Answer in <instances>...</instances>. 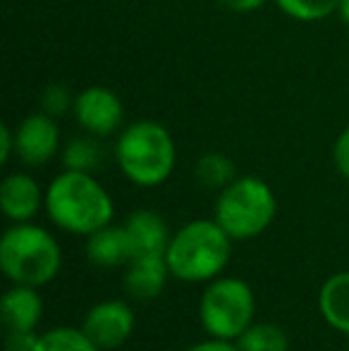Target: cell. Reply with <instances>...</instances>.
Returning a JSON list of instances; mask_svg holds the SVG:
<instances>
[{"instance_id":"14","label":"cell","mask_w":349,"mask_h":351,"mask_svg":"<svg viewBox=\"0 0 349 351\" xmlns=\"http://www.w3.org/2000/svg\"><path fill=\"white\" fill-rule=\"evenodd\" d=\"M125 227L134 241L136 256L141 254H165L170 244V230L156 210H134L127 215Z\"/></svg>"},{"instance_id":"7","label":"cell","mask_w":349,"mask_h":351,"mask_svg":"<svg viewBox=\"0 0 349 351\" xmlns=\"http://www.w3.org/2000/svg\"><path fill=\"white\" fill-rule=\"evenodd\" d=\"M77 125L86 134L96 139L115 134L125 122V106L120 96L108 86H88L84 91L77 93L75 108H72Z\"/></svg>"},{"instance_id":"3","label":"cell","mask_w":349,"mask_h":351,"mask_svg":"<svg viewBox=\"0 0 349 351\" xmlns=\"http://www.w3.org/2000/svg\"><path fill=\"white\" fill-rule=\"evenodd\" d=\"M115 160L132 184L154 189L175 172L177 146L168 127L154 120H136L117 136Z\"/></svg>"},{"instance_id":"16","label":"cell","mask_w":349,"mask_h":351,"mask_svg":"<svg viewBox=\"0 0 349 351\" xmlns=\"http://www.w3.org/2000/svg\"><path fill=\"white\" fill-rule=\"evenodd\" d=\"M194 172H196V182L204 189H218V191H223L237 177L234 162L228 156H223V153H204L196 160Z\"/></svg>"},{"instance_id":"12","label":"cell","mask_w":349,"mask_h":351,"mask_svg":"<svg viewBox=\"0 0 349 351\" xmlns=\"http://www.w3.org/2000/svg\"><path fill=\"white\" fill-rule=\"evenodd\" d=\"M86 258L98 268H127L136 256L134 241L125 225H106L86 237Z\"/></svg>"},{"instance_id":"9","label":"cell","mask_w":349,"mask_h":351,"mask_svg":"<svg viewBox=\"0 0 349 351\" xmlns=\"http://www.w3.org/2000/svg\"><path fill=\"white\" fill-rule=\"evenodd\" d=\"M60 151V127L48 112H32L14 127V156L29 167H43Z\"/></svg>"},{"instance_id":"6","label":"cell","mask_w":349,"mask_h":351,"mask_svg":"<svg viewBox=\"0 0 349 351\" xmlns=\"http://www.w3.org/2000/svg\"><path fill=\"white\" fill-rule=\"evenodd\" d=\"M256 296L242 278H215L199 301V320L208 337L237 342L254 325Z\"/></svg>"},{"instance_id":"15","label":"cell","mask_w":349,"mask_h":351,"mask_svg":"<svg viewBox=\"0 0 349 351\" xmlns=\"http://www.w3.org/2000/svg\"><path fill=\"white\" fill-rule=\"evenodd\" d=\"M318 313L337 332L349 337V270L330 275L318 291Z\"/></svg>"},{"instance_id":"23","label":"cell","mask_w":349,"mask_h":351,"mask_svg":"<svg viewBox=\"0 0 349 351\" xmlns=\"http://www.w3.org/2000/svg\"><path fill=\"white\" fill-rule=\"evenodd\" d=\"M184 351H242L237 342H230V339H215L208 337L204 342H196L191 347H186Z\"/></svg>"},{"instance_id":"1","label":"cell","mask_w":349,"mask_h":351,"mask_svg":"<svg viewBox=\"0 0 349 351\" xmlns=\"http://www.w3.org/2000/svg\"><path fill=\"white\" fill-rule=\"evenodd\" d=\"M46 215L58 230L88 237L110 225L115 204L93 172L62 170L46 186Z\"/></svg>"},{"instance_id":"11","label":"cell","mask_w":349,"mask_h":351,"mask_svg":"<svg viewBox=\"0 0 349 351\" xmlns=\"http://www.w3.org/2000/svg\"><path fill=\"white\" fill-rule=\"evenodd\" d=\"M165 254H141L125 268V291L136 301H154L163 294L170 278Z\"/></svg>"},{"instance_id":"21","label":"cell","mask_w":349,"mask_h":351,"mask_svg":"<svg viewBox=\"0 0 349 351\" xmlns=\"http://www.w3.org/2000/svg\"><path fill=\"white\" fill-rule=\"evenodd\" d=\"M75 93L65 86V84H48L41 93V110L53 117H60L75 108Z\"/></svg>"},{"instance_id":"2","label":"cell","mask_w":349,"mask_h":351,"mask_svg":"<svg viewBox=\"0 0 349 351\" xmlns=\"http://www.w3.org/2000/svg\"><path fill=\"white\" fill-rule=\"evenodd\" d=\"M232 256V239L215 220H191L170 237L165 261L175 280L201 285L223 275Z\"/></svg>"},{"instance_id":"10","label":"cell","mask_w":349,"mask_h":351,"mask_svg":"<svg viewBox=\"0 0 349 351\" xmlns=\"http://www.w3.org/2000/svg\"><path fill=\"white\" fill-rule=\"evenodd\" d=\"M0 208L12 222H32L46 210V189L27 172H10L0 184Z\"/></svg>"},{"instance_id":"19","label":"cell","mask_w":349,"mask_h":351,"mask_svg":"<svg viewBox=\"0 0 349 351\" xmlns=\"http://www.w3.org/2000/svg\"><path fill=\"white\" fill-rule=\"evenodd\" d=\"M101 162H103V151L98 146L96 136L91 134L72 139L62 148V165H65V170L93 172L96 167H101Z\"/></svg>"},{"instance_id":"5","label":"cell","mask_w":349,"mask_h":351,"mask_svg":"<svg viewBox=\"0 0 349 351\" xmlns=\"http://www.w3.org/2000/svg\"><path fill=\"white\" fill-rule=\"evenodd\" d=\"M275 213L278 199L268 182L256 175H244L234 177L218 194L213 220L232 241H244L263 234L275 220Z\"/></svg>"},{"instance_id":"26","label":"cell","mask_w":349,"mask_h":351,"mask_svg":"<svg viewBox=\"0 0 349 351\" xmlns=\"http://www.w3.org/2000/svg\"><path fill=\"white\" fill-rule=\"evenodd\" d=\"M337 14H340L342 24L349 27V0H340V8H337Z\"/></svg>"},{"instance_id":"18","label":"cell","mask_w":349,"mask_h":351,"mask_svg":"<svg viewBox=\"0 0 349 351\" xmlns=\"http://www.w3.org/2000/svg\"><path fill=\"white\" fill-rule=\"evenodd\" d=\"M237 344L242 351H289L287 332L273 323H254Z\"/></svg>"},{"instance_id":"4","label":"cell","mask_w":349,"mask_h":351,"mask_svg":"<svg viewBox=\"0 0 349 351\" xmlns=\"http://www.w3.org/2000/svg\"><path fill=\"white\" fill-rule=\"evenodd\" d=\"M62 249L58 239L34 222H14L0 239V268L12 285L41 287L58 278Z\"/></svg>"},{"instance_id":"25","label":"cell","mask_w":349,"mask_h":351,"mask_svg":"<svg viewBox=\"0 0 349 351\" xmlns=\"http://www.w3.org/2000/svg\"><path fill=\"white\" fill-rule=\"evenodd\" d=\"M218 3L230 12H254V10H261L268 0H218Z\"/></svg>"},{"instance_id":"17","label":"cell","mask_w":349,"mask_h":351,"mask_svg":"<svg viewBox=\"0 0 349 351\" xmlns=\"http://www.w3.org/2000/svg\"><path fill=\"white\" fill-rule=\"evenodd\" d=\"M32 351H101L82 328H53L38 335Z\"/></svg>"},{"instance_id":"22","label":"cell","mask_w":349,"mask_h":351,"mask_svg":"<svg viewBox=\"0 0 349 351\" xmlns=\"http://www.w3.org/2000/svg\"><path fill=\"white\" fill-rule=\"evenodd\" d=\"M333 160H335V167L345 180H349V127L340 132V136L335 139V146H333Z\"/></svg>"},{"instance_id":"20","label":"cell","mask_w":349,"mask_h":351,"mask_svg":"<svg viewBox=\"0 0 349 351\" xmlns=\"http://www.w3.org/2000/svg\"><path fill=\"white\" fill-rule=\"evenodd\" d=\"M275 5L297 22H321L337 14L340 0H275Z\"/></svg>"},{"instance_id":"8","label":"cell","mask_w":349,"mask_h":351,"mask_svg":"<svg viewBox=\"0 0 349 351\" xmlns=\"http://www.w3.org/2000/svg\"><path fill=\"white\" fill-rule=\"evenodd\" d=\"M134 311L127 301L108 299L98 301L86 311L82 330L101 351H112L127 342L134 332Z\"/></svg>"},{"instance_id":"13","label":"cell","mask_w":349,"mask_h":351,"mask_svg":"<svg viewBox=\"0 0 349 351\" xmlns=\"http://www.w3.org/2000/svg\"><path fill=\"white\" fill-rule=\"evenodd\" d=\"M43 315V301L36 287L12 285L3 296V320L10 335L36 332Z\"/></svg>"},{"instance_id":"24","label":"cell","mask_w":349,"mask_h":351,"mask_svg":"<svg viewBox=\"0 0 349 351\" xmlns=\"http://www.w3.org/2000/svg\"><path fill=\"white\" fill-rule=\"evenodd\" d=\"M14 156V130L10 125H0V162H8Z\"/></svg>"}]
</instances>
